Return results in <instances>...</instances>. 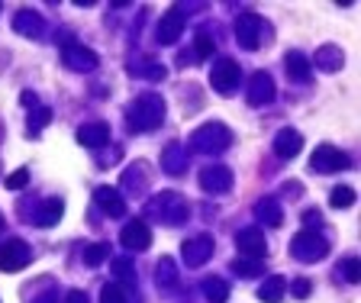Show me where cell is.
<instances>
[{
  "label": "cell",
  "mask_w": 361,
  "mask_h": 303,
  "mask_svg": "<svg viewBox=\"0 0 361 303\" xmlns=\"http://www.w3.org/2000/svg\"><path fill=\"white\" fill-rule=\"evenodd\" d=\"M165 123V100L161 94H139L126 110L129 132H152Z\"/></svg>",
  "instance_id": "obj_1"
},
{
  "label": "cell",
  "mask_w": 361,
  "mask_h": 303,
  "mask_svg": "<svg viewBox=\"0 0 361 303\" xmlns=\"http://www.w3.org/2000/svg\"><path fill=\"white\" fill-rule=\"evenodd\" d=\"M190 149L200 152V155H219V152H226L229 145H233V129L226 126V123L219 120H210L203 123V126H197L194 132H190Z\"/></svg>",
  "instance_id": "obj_2"
},
{
  "label": "cell",
  "mask_w": 361,
  "mask_h": 303,
  "mask_svg": "<svg viewBox=\"0 0 361 303\" xmlns=\"http://www.w3.org/2000/svg\"><path fill=\"white\" fill-rule=\"evenodd\" d=\"M149 213L158 216L165 226H180V223H188L190 206L178 190H161V194H155V200L149 204Z\"/></svg>",
  "instance_id": "obj_3"
},
{
  "label": "cell",
  "mask_w": 361,
  "mask_h": 303,
  "mask_svg": "<svg viewBox=\"0 0 361 303\" xmlns=\"http://www.w3.org/2000/svg\"><path fill=\"white\" fill-rule=\"evenodd\" d=\"M290 255L297 258V261H303V265H313V261H323V258L329 255V242H326L319 233L303 229V233H297L290 239Z\"/></svg>",
  "instance_id": "obj_4"
},
{
  "label": "cell",
  "mask_w": 361,
  "mask_h": 303,
  "mask_svg": "<svg viewBox=\"0 0 361 303\" xmlns=\"http://www.w3.org/2000/svg\"><path fill=\"white\" fill-rule=\"evenodd\" d=\"M200 4H190V7H171L161 20H158L155 26V39L158 46H174L180 39V32H184V23H188V10H197Z\"/></svg>",
  "instance_id": "obj_5"
},
{
  "label": "cell",
  "mask_w": 361,
  "mask_h": 303,
  "mask_svg": "<svg viewBox=\"0 0 361 303\" xmlns=\"http://www.w3.org/2000/svg\"><path fill=\"white\" fill-rule=\"evenodd\" d=\"M348 168V155L336 145H316L313 155H310V171L316 175H336V171H345Z\"/></svg>",
  "instance_id": "obj_6"
},
{
  "label": "cell",
  "mask_w": 361,
  "mask_h": 303,
  "mask_svg": "<svg viewBox=\"0 0 361 303\" xmlns=\"http://www.w3.org/2000/svg\"><path fill=\"white\" fill-rule=\"evenodd\" d=\"M61 61L68 71H78V75H90L100 65L97 52H90L81 42H61Z\"/></svg>",
  "instance_id": "obj_7"
},
{
  "label": "cell",
  "mask_w": 361,
  "mask_h": 303,
  "mask_svg": "<svg viewBox=\"0 0 361 303\" xmlns=\"http://www.w3.org/2000/svg\"><path fill=\"white\" fill-rule=\"evenodd\" d=\"M242 68L235 58H216V65L210 68V87L216 94H233L239 87Z\"/></svg>",
  "instance_id": "obj_8"
},
{
  "label": "cell",
  "mask_w": 361,
  "mask_h": 303,
  "mask_svg": "<svg viewBox=\"0 0 361 303\" xmlns=\"http://www.w3.org/2000/svg\"><path fill=\"white\" fill-rule=\"evenodd\" d=\"M233 30H235V39H239L242 49L255 52V49L262 46L264 23H262V16H258V13H239V16H235V23H233Z\"/></svg>",
  "instance_id": "obj_9"
},
{
  "label": "cell",
  "mask_w": 361,
  "mask_h": 303,
  "mask_svg": "<svg viewBox=\"0 0 361 303\" xmlns=\"http://www.w3.org/2000/svg\"><path fill=\"white\" fill-rule=\"evenodd\" d=\"M30 258H32V252H30V245L23 242V239H10V242H4L0 245V271H23V268L30 265Z\"/></svg>",
  "instance_id": "obj_10"
},
{
  "label": "cell",
  "mask_w": 361,
  "mask_h": 303,
  "mask_svg": "<svg viewBox=\"0 0 361 303\" xmlns=\"http://www.w3.org/2000/svg\"><path fill=\"white\" fill-rule=\"evenodd\" d=\"M235 245H239L242 258H255V261H264V255H268V239H264L262 226H245L239 235H235Z\"/></svg>",
  "instance_id": "obj_11"
},
{
  "label": "cell",
  "mask_w": 361,
  "mask_h": 303,
  "mask_svg": "<svg viewBox=\"0 0 361 303\" xmlns=\"http://www.w3.org/2000/svg\"><path fill=\"white\" fill-rule=\"evenodd\" d=\"M248 106H268L274 100V78L268 71H255L248 78V94H245Z\"/></svg>",
  "instance_id": "obj_12"
},
{
  "label": "cell",
  "mask_w": 361,
  "mask_h": 303,
  "mask_svg": "<svg viewBox=\"0 0 361 303\" xmlns=\"http://www.w3.org/2000/svg\"><path fill=\"white\" fill-rule=\"evenodd\" d=\"M180 255H184V265L188 268H203L213 255V235H194V239H188Z\"/></svg>",
  "instance_id": "obj_13"
},
{
  "label": "cell",
  "mask_w": 361,
  "mask_h": 303,
  "mask_svg": "<svg viewBox=\"0 0 361 303\" xmlns=\"http://www.w3.org/2000/svg\"><path fill=\"white\" fill-rule=\"evenodd\" d=\"M120 242H123V249H129V252H145L152 245L149 223H142V220L126 223V226H123V233H120Z\"/></svg>",
  "instance_id": "obj_14"
},
{
  "label": "cell",
  "mask_w": 361,
  "mask_h": 303,
  "mask_svg": "<svg viewBox=\"0 0 361 303\" xmlns=\"http://www.w3.org/2000/svg\"><path fill=\"white\" fill-rule=\"evenodd\" d=\"M200 187L207 194H226V190L233 187V171L226 165H207L200 171Z\"/></svg>",
  "instance_id": "obj_15"
},
{
  "label": "cell",
  "mask_w": 361,
  "mask_h": 303,
  "mask_svg": "<svg viewBox=\"0 0 361 303\" xmlns=\"http://www.w3.org/2000/svg\"><path fill=\"white\" fill-rule=\"evenodd\" d=\"M94 200H97V206L106 216H113V220L126 216V197H123L116 187H97L94 190Z\"/></svg>",
  "instance_id": "obj_16"
},
{
  "label": "cell",
  "mask_w": 361,
  "mask_h": 303,
  "mask_svg": "<svg viewBox=\"0 0 361 303\" xmlns=\"http://www.w3.org/2000/svg\"><path fill=\"white\" fill-rule=\"evenodd\" d=\"M161 171L174 175V178L188 171V149L180 142H168L165 149H161Z\"/></svg>",
  "instance_id": "obj_17"
},
{
  "label": "cell",
  "mask_w": 361,
  "mask_h": 303,
  "mask_svg": "<svg viewBox=\"0 0 361 303\" xmlns=\"http://www.w3.org/2000/svg\"><path fill=\"white\" fill-rule=\"evenodd\" d=\"M300 149H303V136L297 129H281L278 136H274V155H278V159L290 161L300 155Z\"/></svg>",
  "instance_id": "obj_18"
},
{
  "label": "cell",
  "mask_w": 361,
  "mask_h": 303,
  "mask_svg": "<svg viewBox=\"0 0 361 303\" xmlns=\"http://www.w3.org/2000/svg\"><path fill=\"white\" fill-rule=\"evenodd\" d=\"M342 65H345V55H342L338 46H319L313 52V61H310V68H319V71H326V75L338 71Z\"/></svg>",
  "instance_id": "obj_19"
},
{
  "label": "cell",
  "mask_w": 361,
  "mask_h": 303,
  "mask_svg": "<svg viewBox=\"0 0 361 303\" xmlns=\"http://www.w3.org/2000/svg\"><path fill=\"white\" fill-rule=\"evenodd\" d=\"M106 139H110V126L104 120H90L78 129V142L84 149H100V145H106Z\"/></svg>",
  "instance_id": "obj_20"
},
{
  "label": "cell",
  "mask_w": 361,
  "mask_h": 303,
  "mask_svg": "<svg viewBox=\"0 0 361 303\" xmlns=\"http://www.w3.org/2000/svg\"><path fill=\"white\" fill-rule=\"evenodd\" d=\"M13 30L26 39H42L45 36V23H42V16H39L36 10H20V13L13 16Z\"/></svg>",
  "instance_id": "obj_21"
},
{
  "label": "cell",
  "mask_w": 361,
  "mask_h": 303,
  "mask_svg": "<svg viewBox=\"0 0 361 303\" xmlns=\"http://www.w3.org/2000/svg\"><path fill=\"white\" fill-rule=\"evenodd\" d=\"M284 71L293 84H307L313 78V68H310V58L303 52H287L284 55Z\"/></svg>",
  "instance_id": "obj_22"
},
{
  "label": "cell",
  "mask_w": 361,
  "mask_h": 303,
  "mask_svg": "<svg viewBox=\"0 0 361 303\" xmlns=\"http://www.w3.org/2000/svg\"><path fill=\"white\" fill-rule=\"evenodd\" d=\"M61 213H65V200L45 197L42 204L36 206V213H32V223H36V226H55V223L61 220Z\"/></svg>",
  "instance_id": "obj_23"
},
{
  "label": "cell",
  "mask_w": 361,
  "mask_h": 303,
  "mask_svg": "<svg viewBox=\"0 0 361 303\" xmlns=\"http://www.w3.org/2000/svg\"><path fill=\"white\" fill-rule=\"evenodd\" d=\"M155 284L158 290H178L180 287V274H178V265H174V258H158L155 265Z\"/></svg>",
  "instance_id": "obj_24"
},
{
  "label": "cell",
  "mask_w": 361,
  "mask_h": 303,
  "mask_svg": "<svg viewBox=\"0 0 361 303\" xmlns=\"http://www.w3.org/2000/svg\"><path fill=\"white\" fill-rule=\"evenodd\" d=\"M255 216L258 223H264V226H274L278 229L281 223H284V210H281V200L278 197H262L255 204Z\"/></svg>",
  "instance_id": "obj_25"
},
{
  "label": "cell",
  "mask_w": 361,
  "mask_h": 303,
  "mask_svg": "<svg viewBox=\"0 0 361 303\" xmlns=\"http://www.w3.org/2000/svg\"><path fill=\"white\" fill-rule=\"evenodd\" d=\"M284 290H287V280L281 274H268L262 280V287H258V300L264 303H281L284 300Z\"/></svg>",
  "instance_id": "obj_26"
},
{
  "label": "cell",
  "mask_w": 361,
  "mask_h": 303,
  "mask_svg": "<svg viewBox=\"0 0 361 303\" xmlns=\"http://www.w3.org/2000/svg\"><path fill=\"white\" fill-rule=\"evenodd\" d=\"M129 75H135V78H145V81H165V65L161 61H152V58H145V61H135V65H129Z\"/></svg>",
  "instance_id": "obj_27"
},
{
  "label": "cell",
  "mask_w": 361,
  "mask_h": 303,
  "mask_svg": "<svg viewBox=\"0 0 361 303\" xmlns=\"http://www.w3.org/2000/svg\"><path fill=\"white\" fill-rule=\"evenodd\" d=\"M203 297H207V303H226L229 300V284L223 278H207L203 280Z\"/></svg>",
  "instance_id": "obj_28"
},
{
  "label": "cell",
  "mask_w": 361,
  "mask_h": 303,
  "mask_svg": "<svg viewBox=\"0 0 361 303\" xmlns=\"http://www.w3.org/2000/svg\"><path fill=\"white\" fill-rule=\"evenodd\" d=\"M142 168L145 165H135V171H126V175H123V187L133 190V194H145V190H149V175H145Z\"/></svg>",
  "instance_id": "obj_29"
},
{
  "label": "cell",
  "mask_w": 361,
  "mask_h": 303,
  "mask_svg": "<svg viewBox=\"0 0 361 303\" xmlns=\"http://www.w3.org/2000/svg\"><path fill=\"white\" fill-rule=\"evenodd\" d=\"M49 123H52V110H49V106H36V110L30 113V123H26V132L36 139L39 132L49 126Z\"/></svg>",
  "instance_id": "obj_30"
},
{
  "label": "cell",
  "mask_w": 361,
  "mask_h": 303,
  "mask_svg": "<svg viewBox=\"0 0 361 303\" xmlns=\"http://www.w3.org/2000/svg\"><path fill=\"white\" fill-rule=\"evenodd\" d=\"M213 52H216V39H213V32L200 30V32H197V42H194V58L207 61Z\"/></svg>",
  "instance_id": "obj_31"
},
{
  "label": "cell",
  "mask_w": 361,
  "mask_h": 303,
  "mask_svg": "<svg viewBox=\"0 0 361 303\" xmlns=\"http://www.w3.org/2000/svg\"><path fill=\"white\" fill-rule=\"evenodd\" d=\"M106 255H110V242H90L87 249H84V265L97 268L106 261Z\"/></svg>",
  "instance_id": "obj_32"
},
{
  "label": "cell",
  "mask_w": 361,
  "mask_h": 303,
  "mask_svg": "<svg viewBox=\"0 0 361 303\" xmlns=\"http://www.w3.org/2000/svg\"><path fill=\"white\" fill-rule=\"evenodd\" d=\"M233 271L239 274V278H258V274H264V261H255V258H235Z\"/></svg>",
  "instance_id": "obj_33"
},
{
  "label": "cell",
  "mask_w": 361,
  "mask_h": 303,
  "mask_svg": "<svg viewBox=\"0 0 361 303\" xmlns=\"http://www.w3.org/2000/svg\"><path fill=\"white\" fill-rule=\"evenodd\" d=\"M329 204L336 206V210H348V206L355 204V190L352 187H336L329 194Z\"/></svg>",
  "instance_id": "obj_34"
},
{
  "label": "cell",
  "mask_w": 361,
  "mask_h": 303,
  "mask_svg": "<svg viewBox=\"0 0 361 303\" xmlns=\"http://www.w3.org/2000/svg\"><path fill=\"white\" fill-rule=\"evenodd\" d=\"M113 274L120 280H133L135 284V265H133V258H113Z\"/></svg>",
  "instance_id": "obj_35"
},
{
  "label": "cell",
  "mask_w": 361,
  "mask_h": 303,
  "mask_svg": "<svg viewBox=\"0 0 361 303\" xmlns=\"http://www.w3.org/2000/svg\"><path fill=\"white\" fill-rule=\"evenodd\" d=\"M100 303H129L126 290L116 287V284H104V290H100Z\"/></svg>",
  "instance_id": "obj_36"
},
{
  "label": "cell",
  "mask_w": 361,
  "mask_h": 303,
  "mask_svg": "<svg viewBox=\"0 0 361 303\" xmlns=\"http://www.w3.org/2000/svg\"><path fill=\"white\" fill-rule=\"evenodd\" d=\"M342 274H345L348 284H358L361 280V261L358 258H345V261H342Z\"/></svg>",
  "instance_id": "obj_37"
},
{
  "label": "cell",
  "mask_w": 361,
  "mask_h": 303,
  "mask_svg": "<svg viewBox=\"0 0 361 303\" xmlns=\"http://www.w3.org/2000/svg\"><path fill=\"white\" fill-rule=\"evenodd\" d=\"M26 184H30V168H20V171H13V175L7 178L10 190H20V187H26Z\"/></svg>",
  "instance_id": "obj_38"
},
{
  "label": "cell",
  "mask_w": 361,
  "mask_h": 303,
  "mask_svg": "<svg viewBox=\"0 0 361 303\" xmlns=\"http://www.w3.org/2000/svg\"><path fill=\"white\" fill-rule=\"evenodd\" d=\"M303 226H307L310 233H316V229L323 226V213H319V210H307V213H303Z\"/></svg>",
  "instance_id": "obj_39"
},
{
  "label": "cell",
  "mask_w": 361,
  "mask_h": 303,
  "mask_svg": "<svg viewBox=\"0 0 361 303\" xmlns=\"http://www.w3.org/2000/svg\"><path fill=\"white\" fill-rule=\"evenodd\" d=\"M123 159V149H120V145H113V149L110 152H100V165H116V161H120Z\"/></svg>",
  "instance_id": "obj_40"
},
{
  "label": "cell",
  "mask_w": 361,
  "mask_h": 303,
  "mask_svg": "<svg viewBox=\"0 0 361 303\" xmlns=\"http://www.w3.org/2000/svg\"><path fill=\"white\" fill-rule=\"evenodd\" d=\"M290 294L297 297V300H303V297L310 294V280H307V278H297V280L290 284Z\"/></svg>",
  "instance_id": "obj_41"
},
{
  "label": "cell",
  "mask_w": 361,
  "mask_h": 303,
  "mask_svg": "<svg viewBox=\"0 0 361 303\" xmlns=\"http://www.w3.org/2000/svg\"><path fill=\"white\" fill-rule=\"evenodd\" d=\"M20 104L26 106V110H36V106H39V97H36V94H32V91H23Z\"/></svg>",
  "instance_id": "obj_42"
},
{
  "label": "cell",
  "mask_w": 361,
  "mask_h": 303,
  "mask_svg": "<svg viewBox=\"0 0 361 303\" xmlns=\"http://www.w3.org/2000/svg\"><path fill=\"white\" fill-rule=\"evenodd\" d=\"M55 300H59V294H55V287H52V290H45V294L32 297V300H26V303H55Z\"/></svg>",
  "instance_id": "obj_43"
},
{
  "label": "cell",
  "mask_w": 361,
  "mask_h": 303,
  "mask_svg": "<svg viewBox=\"0 0 361 303\" xmlns=\"http://www.w3.org/2000/svg\"><path fill=\"white\" fill-rule=\"evenodd\" d=\"M65 303H87V294H84V290H68Z\"/></svg>",
  "instance_id": "obj_44"
},
{
  "label": "cell",
  "mask_w": 361,
  "mask_h": 303,
  "mask_svg": "<svg viewBox=\"0 0 361 303\" xmlns=\"http://www.w3.org/2000/svg\"><path fill=\"white\" fill-rule=\"evenodd\" d=\"M0 229H4V213H0Z\"/></svg>",
  "instance_id": "obj_45"
}]
</instances>
